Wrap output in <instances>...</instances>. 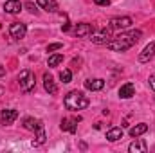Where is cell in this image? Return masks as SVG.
<instances>
[{
    "label": "cell",
    "instance_id": "obj_2",
    "mask_svg": "<svg viewBox=\"0 0 155 153\" xmlns=\"http://www.w3.org/2000/svg\"><path fill=\"white\" fill-rule=\"evenodd\" d=\"M63 105H65L67 110H83V108H87V106L90 105V101H88V97H87L83 92L72 90V92H69V94L65 96Z\"/></svg>",
    "mask_w": 155,
    "mask_h": 153
},
{
    "label": "cell",
    "instance_id": "obj_12",
    "mask_svg": "<svg viewBox=\"0 0 155 153\" xmlns=\"http://www.w3.org/2000/svg\"><path fill=\"white\" fill-rule=\"evenodd\" d=\"M90 36H92L90 40H92L94 43H97V45H103V43H105V45H107V43L110 41V31H108V29H103L101 33H96V34H90Z\"/></svg>",
    "mask_w": 155,
    "mask_h": 153
},
{
    "label": "cell",
    "instance_id": "obj_4",
    "mask_svg": "<svg viewBox=\"0 0 155 153\" xmlns=\"http://www.w3.org/2000/svg\"><path fill=\"white\" fill-rule=\"evenodd\" d=\"M132 18L130 16H116V18H112L110 20V29H128L130 25H132Z\"/></svg>",
    "mask_w": 155,
    "mask_h": 153
},
{
    "label": "cell",
    "instance_id": "obj_20",
    "mask_svg": "<svg viewBox=\"0 0 155 153\" xmlns=\"http://www.w3.org/2000/svg\"><path fill=\"white\" fill-rule=\"evenodd\" d=\"M63 61V54H52L49 60H47V65L49 67H56V65H60Z\"/></svg>",
    "mask_w": 155,
    "mask_h": 153
},
{
    "label": "cell",
    "instance_id": "obj_21",
    "mask_svg": "<svg viewBox=\"0 0 155 153\" xmlns=\"http://www.w3.org/2000/svg\"><path fill=\"white\" fill-rule=\"evenodd\" d=\"M45 139H47V135H45V130L41 128V130L36 132V139L33 141V144H35V146H40V144H43V142H45Z\"/></svg>",
    "mask_w": 155,
    "mask_h": 153
},
{
    "label": "cell",
    "instance_id": "obj_10",
    "mask_svg": "<svg viewBox=\"0 0 155 153\" xmlns=\"http://www.w3.org/2000/svg\"><path fill=\"white\" fill-rule=\"evenodd\" d=\"M22 7H24V4L20 0H7L4 4V11L9 13V15H18L22 11Z\"/></svg>",
    "mask_w": 155,
    "mask_h": 153
},
{
    "label": "cell",
    "instance_id": "obj_19",
    "mask_svg": "<svg viewBox=\"0 0 155 153\" xmlns=\"http://www.w3.org/2000/svg\"><path fill=\"white\" fill-rule=\"evenodd\" d=\"M107 139H108L110 142H116L119 139H123V130H121V128H110V130L107 132Z\"/></svg>",
    "mask_w": 155,
    "mask_h": 153
},
{
    "label": "cell",
    "instance_id": "obj_27",
    "mask_svg": "<svg viewBox=\"0 0 155 153\" xmlns=\"http://www.w3.org/2000/svg\"><path fill=\"white\" fill-rule=\"evenodd\" d=\"M4 74H5V69H4V67H0V76H4Z\"/></svg>",
    "mask_w": 155,
    "mask_h": 153
},
{
    "label": "cell",
    "instance_id": "obj_13",
    "mask_svg": "<svg viewBox=\"0 0 155 153\" xmlns=\"http://www.w3.org/2000/svg\"><path fill=\"white\" fill-rule=\"evenodd\" d=\"M43 88H45L49 94H56V92H58V86H56V83H54V77L51 76L49 72L43 74Z\"/></svg>",
    "mask_w": 155,
    "mask_h": 153
},
{
    "label": "cell",
    "instance_id": "obj_23",
    "mask_svg": "<svg viewBox=\"0 0 155 153\" xmlns=\"http://www.w3.org/2000/svg\"><path fill=\"white\" fill-rule=\"evenodd\" d=\"M61 49V43H51L47 45V52H54V50H60Z\"/></svg>",
    "mask_w": 155,
    "mask_h": 153
},
{
    "label": "cell",
    "instance_id": "obj_17",
    "mask_svg": "<svg viewBox=\"0 0 155 153\" xmlns=\"http://www.w3.org/2000/svg\"><path fill=\"white\" fill-rule=\"evenodd\" d=\"M103 86H105V81L99 79V77H97V79H87V81H85V88H87V90H92V92H94V90H101Z\"/></svg>",
    "mask_w": 155,
    "mask_h": 153
},
{
    "label": "cell",
    "instance_id": "obj_5",
    "mask_svg": "<svg viewBox=\"0 0 155 153\" xmlns=\"http://www.w3.org/2000/svg\"><path fill=\"white\" fill-rule=\"evenodd\" d=\"M81 121V117H67V119H61V124L60 128L63 132H69V133H76L78 130V122Z\"/></svg>",
    "mask_w": 155,
    "mask_h": 153
},
{
    "label": "cell",
    "instance_id": "obj_26",
    "mask_svg": "<svg viewBox=\"0 0 155 153\" xmlns=\"http://www.w3.org/2000/svg\"><path fill=\"white\" fill-rule=\"evenodd\" d=\"M148 81H150V86H152V88H153V90H155V74H152V76H150V79H148Z\"/></svg>",
    "mask_w": 155,
    "mask_h": 153
},
{
    "label": "cell",
    "instance_id": "obj_11",
    "mask_svg": "<svg viewBox=\"0 0 155 153\" xmlns=\"http://www.w3.org/2000/svg\"><path fill=\"white\" fill-rule=\"evenodd\" d=\"M128 151L130 153H146L148 151V146H146V142H144V139H134V142L128 146Z\"/></svg>",
    "mask_w": 155,
    "mask_h": 153
},
{
    "label": "cell",
    "instance_id": "obj_14",
    "mask_svg": "<svg viewBox=\"0 0 155 153\" xmlns=\"http://www.w3.org/2000/svg\"><path fill=\"white\" fill-rule=\"evenodd\" d=\"M74 33H76V36H79V38H85V36H90L94 33V29H92L90 24H78Z\"/></svg>",
    "mask_w": 155,
    "mask_h": 153
},
{
    "label": "cell",
    "instance_id": "obj_16",
    "mask_svg": "<svg viewBox=\"0 0 155 153\" xmlns=\"http://www.w3.org/2000/svg\"><path fill=\"white\" fill-rule=\"evenodd\" d=\"M148 132V124L146 122H139V124H135V126H132L130 128V137H141L143 133H146Z\"/></svg>",
    "mask_w": 155,
    "mask_h": 153
},
{
    "label": "cell",
    "instance_id": "obj_8",
    "mask_svg": "<svg viewBox=\"0 0 155 153\" xmlns=\"http://www.w3.org/2000/svg\"><path fill=\"white\" fill-rule=\"evenodd\" d=\"M153 56H155V40L150 41V43L144 47V50L139 54V61H141V63H146V61H150Z\"/></svg>",
    "mask_w": 155,
    "mask_h": 153
},
{
    "label": "cell",
    "instance_id": "obj_25",
    "mask_svg": "<svg viewBox=\"0 0 155 153\" xmlns=\"http://www.w3.org/2000/svg\"><path fill=\"white\" fill-rule=\"evenodd\" d=\"M94 2H96L97 5H108V4H110V0H94Z\"/></svg>",
    "mask_w": 155,
    "mask_h": 153
},
{
    "label": "cell",
    "instance_id": "obj_24",
    "mask_svg": "<svg viewBox=\"0 0 155 153\" xmlns=\"http://www.w3.org/2000/svg\"><path fill=\"white\" fill-rule=\"evenodd\" d=\"M25 7H27V11H31V13H38V7H36L33 2H27V4H25Z\"/></svg>",
    "mask_w": 155,
    "mask_h": 153
},
{
    "label": "cell",
    "instance_id": "obj_22",
    "mask_svg": "<svg viewBox=\"0 0 155 153\" xmlns=\"http://www.w3.org/2000/svg\"><path fill=\"white\" fill-rule=\"evenodd\" d=\"M60 79H61L63 83H71V79H72V72H71V70H67V69H65V70H61V72H60Z\"/></svg>",
    "mask_w": 155,
    "mask_h": 153
},
{
    "label": "cell",
    "instance_id": "obj_9",
    "mask_svg": "<svg viewBox=\"0 0 155 153\" xmlns=\"http://www.w3.org/2000/svg\"><path fill=\"white\" fill-rule=\"evenodd\" d=\"M24 128L25 130H29V132H38V130H41L43 128V122L40 121V119H35V117H25L24 119Z\"/></svg>",
    "mask_w": 155,
    "mask_h": 153
},
{
    "label": "cell",
    "instance_id": "obj_6",
    "mask_svg": "<svg viewBox=\"0 0 155 153\" xmlns=\"http://www.w3.org/2000/svg\"><path fill=\"white\" fill-rule=\"evenodd\" d=\"M16 119H18V112H16L15 108H5V110H2V114H0V122H2L4 126L13 124Z\"/></svg>",
    "mask_w": 155,
    "mask_h": 153
},
{
    "label": "cell",
    "instance_id": "obj_15",
    "mask_svg": "<svg viewBox=\"0 0 155 153\" xmlns=\"http://www.w3.org/2000/svg\"><path fill=\"white\" fill-rule=\"evenodd\" d=\"M134 94H135V86H134V83H124V85L119 88V97H123V99H130Z\"/></svg>",
    "mask_w": 155,
    "mask_h": 153
},
{
    "label": "cell",
    "instance_id": "obj_1",
    "mask_svg": "<svg viewBox=\"0 0 155 153\" xmlns=\"http://www.w3.org/2000/svg\"><path fill=\"white\" fill-rule=\"evenodd\" d=\"M141 36H143L141 31L121 33L119 36H116L114 40H110V41L107 43V47H108L110 50H114V52H124V50H128L130 47H134V45L141 40Z\"/></svg>",
    "mask_w": 155,
    "mask_h": 153
},
{
    "label": "cell",
    "instance_id": "obj_18",
    "mask_svg": "<svg viewBox=\"0 0 155 153\" xmlns=\"http://www.w3.org/2000/svg\"><path fill=\"white\" fill-rule=\"evenodd\" d=\"M38 7L49 11V13H56L58 11V4L54 0H38Z\"/></svg>",
    "mask_w": 155,
    "mask_h": 153
},
{
    "label": "cell",
    "instance_id": "obj_28",
    "mask_svg": "<svg viewBox=\"0 0 155 153\" xmlns=\"http://www.w3.org/2000/svg\"><path fill=\"white\" fill-rule=\"evenodd\" d=\"M2 94H4V88H2V86H0V96H2Z\"/></svg>",
    "mask_w": 155,
    "mask_h": 153
},
{
    "label": "cell",
    "instance_id": "obj_7",
    "mask_svg": "<svg viewBox=\"0 0 155 153\" xmlns=\"http://www.w3.org/2000/svg\"><path fill=\"white\" fill-rule=\"evenodd\" d=\"M25 33H27V27H25V24L15 22V24H11V27H9V34H11V38H15V40L24 38V36H25Z\"/></svg>",
    "mask_w": 155,
    "mask_h": 153
},
{
    "label": "cell",
    "instance_id": "obj_3",
    "mask_svg": "<svg viewBox=\"0 0 155 153\" xmlns=\"http://www.w3.org/2000/svg\"><path fill=\"white\" fill-rule=\"evenodd\" d=\"M18 85H20V90L24 94H29L35 90L36 86V79H35V74L31 70H22L20 76H18Z\"/></svg>",
    "mask_w": 155,
    "mask_h": 153
}]
</instances>
